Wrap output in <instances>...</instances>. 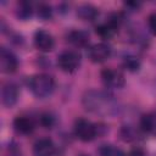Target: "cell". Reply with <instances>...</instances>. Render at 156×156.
Wrapping results in <instances>:
<instances>
[{
  "mask_svg": "<svg viewBox=\"0 0 156 156\" xmlns=\"http://www.w3.org/2000/svg\"><path fill=\"white\" fill-rule=\"evenodd\" d=\"M18 67V60L15 54L6 48L0 49V69L2 73H13Z\"/></svg>",
  "mask_w": 156,
  "mask_h": 156,
  "instance_id": "9c48e42d",
  "label": "cell"
},
{
  "mask_svg": "<svg viewBox=\"0 0 156 156\" xmlns=\"http://www.w3.org/2000/svg\"><path fill=\"white\" fill-rule=\"evenodd\" d=\"M128 156H146V152L141 149V147H133L130 151H129V154H128Z\"/></svg>",
  "mask_w": 156,
  "mask_h": 156,
  "instance_id": "603a6c76",
  "label": "cell"
},
{
  "mask_svg": "<svg viewBox=\"0 0 156 156\" xmlns=\"http://www.w3.org/2000/svg\"><path fill=\"white\" fill-rule=\"evenodd\" d=\"M55 154V144L50 138L38 139L33 145V156H52Z\"/></svg>",
  "mask_w": 156,
  "mask_h": 156,
  "instance_id": "8fae6325",
  "label": "cell"
},
{
  "mask_svg": "<svg viewBox=\"0 0 156 156\" xmlns=\"http://www.w3.org/2000/svg\"><path fill=\"white\" fill-rule=\"evenodd\" d=\"M79 156H89V155H79Z\"/></svg>",
  "mask_w": 156,
  "mask_h": 156,
  "instance_id": "cb8c5ba5",
  "label": "cell"
},
{
  "mask_svg": "<svg viewBox=\"0 0 156 156\" xmlns=\"http://www.w3.org/2000/svg\"><path fill=\"white\" fill-rule=\"evenodd\" d=\"M98 15V9L91 4H82L77 9V16L83 21H94Z\"/></svg>",
  "mask_w": 156,
  "mask_h": 156,
  "instance_id": "5bb4252c",
  "label": "cell"
},
{
  "mask_svg": "<svg viewBox=\"0 0 156 156\" xmlns=\"http://www.w3.org/2000/svg\"><path fill=\"white\" fill-rule=\"evenodd\" d=\"M74 134L82 141H85V143L87 141H91L99 134L98 126L94 124L93 122H90L89 119L78 118L74 122Z\"/></svg>",
  "mask_w": 156,
  "mask_h": 156,
  "instance_id": "3957f363",
  "label": "cell"
},
{
  "mask_svg": "<svg viewBox=\"0 0 156 156\" xmlns=\"http://www.w3.org/2000/svg\"><path fill=\"white\" fill-rule=\"evenodd\" d=\"M40 123L41 126H44L45 128H51L55 124V118L50 113H43L40 117Z\"/></svg>",
  "mask_w": 156,
  "mask_h": 156,
  "instance_id": "ffe728a7",
  "label": "cell"
},
{
  "mask_svg": "<svg viewBox=\"0 0 156 156\" xmlns=\"http://www.w3.org/2000/svg\"><path fill=\"white\" fill-rule=\"evenodd\" d=\"M122 136H123V139L124 140H133V139H135V133L133 132V129L130 128V127H123V129H122Z\"/></svg>",
  "mask_w": 156,
  "mask_h": 156,
  "instance_id": "44dd1931",
  "label": "cell"
},
{
  "mask_svg": "<svg viewBox=\"0 0 156 156\" xmlns=\"http://www.w3.org/2000/svg\"><path fill=\"white\" fill-rule=\"evenodd\" d=\"M32 13H33V9H32V4L30 2H27V1L18 2V5H17V16L21 20L30 18Z\"/></svg>",
  "mask_w": 156,
  "mask_h": 156,
  "instance_id": "2e32d148",
  "label": "cell"
},
{
  "mask_svg": "<svg viewBox=\"0 0 156 156\" xmlns=\"http://www.w3.org/2000/svg\"><path fill=\"white\" fill-rule=\"evenodd\" d=\"M123 66L128 69V71H138L139 67H140V61L138 60V57L135 56H127L124 57V61H123Z\"/></svg>",
  "mask_w": 156,
  "mask_h": 156,
  "instance_id": "ac0fdd59",
  "label": "cell"
},
{
  "mask_svg": "<svg viewBox=\"0 0 156 156\" xmlns=\"http://www.w3.org/2000/svg\"><path fill=\"white\" fill-rule=\"evenodd\" d=\"M51 12H52V11H51L50 5L44 4V2H41V4L38 5V16H39L40 18H43V20L50 18V17H51Z\"/></svg>",
  "mask_w": 156,
  "mask_h": 156,
  "instance_id": "d6986e66",
  "label": "cell"
},
{
  "mask_svg": "<svg viewBox=\"0 0 156 156\" xmlns=\"http://www.w3.org/2000/svg\"><path fill=\"white\" fill-rule=\"evenodd\" d=\"M140 127L146 133L156 134V113L150 112V113L143 115L140 119Z\"/></svg>",
  "mask_w": 156,
  "mask_h": 156,
  "instance_id": "9a60e30c",
  "label": "cell"
},
{
  "mask_svg": "<svg viewBox=\"0 0 156 156\" xmlns=\"http://www.w3.org/2000/svg\"><path fill=\"white\" fill-rule=\"evenodd\" d=\"M13 128L16 129L17 133L27 135L34 130L35 123L29 116H17L13 119Z\"/></svg>",
  "mask_w": 156,
  "mask_h": 156,
  "instance_id": "7c38bea8",
  "label": "cell"
},
{
  "mask_svg": "<svg viewBox=\"0 0 156 156\" xmlns=\"http://www.w3.org/2000/svg\"><path fill=\"white\" fill-rule=\"evenodd\" d=\"M34 45L41 52H50L55 46V39L45 29H38L34 33Z\"/></svg>",
  "mask_w": 156,
  "mask_h": 156,
  "instance_id": "52a82bcc",
  "label": "cell"
},
{
  "mask_svg": "<svg viewBox=\"0 0 156 156\" xmlns=\"http://www.w3.org/2000/svg\"><path fill=\"white\" fill-rule=\"evenodd\" d=\"M121 17H119V15H116V13H113V15H111L104 23H101V24H99L98 27H96V33L101 37V38H105V39H108V38H112L116 33H117V30H118V28H119V24H121Z\"/></svg>",
  "mask_w": 156,
  "mask_h": 156,
  "instance_id": "8992f818",
  "label": "cell"
},
{
  "mask_svg": "<svg viewBox=\"0 0 156 156\" xmlns=\"http://www.w3.org/2000/svg\"><path fill=\"white\" fill-rule=\"evenodd\" d=\"M88 55L93 62L101 63V62H105L111 56V48L106 43H98L90 46Z\"/></svg>",
  "mask_w": 156,
  "mask_h": 156,
  "instance_id": "30bf717a",
  "label": "cell"
},
{
  "mask_svg": "<svg viewBox=\"0 0 156 156\" xmlns=\"http://www.w3.org/2000/svg\"><path fill=\"white\" fill-rule=\"evenodd\" d=\"M18 96H20V90H18V87L15 83L7 82V83L2 84V88H1V104L5 107L15 106L16 102L18 101Z\"/></svg>",
  "mask_w": 156,
  "mask_h": 156,
  "instance_id": "ba28073f",
  "label": "cell"
},
{
  "mask_svg": "<svg viewBox=\"0 0 156 156\" xmlns=\"http://www.w3.org/2000/svg\"><path fill=\"white\" fill-rule=\"evenodd\" d=\"M84 108L98 116H112L118 111V104L112 95L102 90H88L82 96Z\"/></svg>",
  "mask_w": 156,
  "mask_h": 156,
  "instance_id": "6da1fadb",
  "label": "cell"
},
{
  "mask_svg": "<svg viewBox=\"0 0 156 156\" xmlns=\"http://www.w3.org/2000/svg\"><path fill=\"white\" fill-rule=\"evenodd\" d=\"M67 40L76 48H85L89 44V34L80 29H73L68 32Z\"/></svg>",
  "mask_w": 156,
  "mask_h": 156,
  "instance_id": "4fadbf2b",
  "label": "cell"
},
{
  "mask_svg": "<svg viewBox=\"0 0 156 156\" xmlns=\"http://www.w3.org/2000/svg\"><path fill=\"white\" fill-rule=\"evenodd\" d=\"M101 80L102 83L113 89H121L126 84V78L123 73L115 68H105L101 71Z\"/></svg>",
  "mask_w": 156,
  "mask_h": 156,
  "instance_id": "5b68a950",
  "label": "cell"
},
{
  "mask_svg": "<svg viewBox=\"0 0 156 156\" xmlns=\"http://www.w3.org/2000/svg\"><path fill=\"white\" fill-rule=\"evenodd\" d=\"M99 156H126L124 152L113 145H102L99 149Z\"/></svg>",
  "mask_w": 156,
  "mask_h": 156,
  "instance_id": "e0dca14e",
  "label": "cell"
},
{
  "mask_svg": "<svg viewBox=\"0 0 156 156\" xmlns=\"http://www.w3.org/2000/svg\"><path fill=\"white\" fill-rule=\"evenodd\" d=\"M28 89L35 98L44 99L52 94L55 89V80L46 73H38L28 79Z\"/></svg>",
  "mask_w": 156,
  "mask_h": 156,
  "instance_id": "7a4b0ae2",
  "label": "cell"
},
{
  "mask_svg": "<svg viewBox=\"0 0 156 156\" xmlns=\"http://www.w3.org/2000/svg\"><path fill=\"white\" fill-rule=\"evenodd\" d=\"M147 24H149V29L152 32V34L156 35V13H151L149 16Z\"/></svg>",
  "mask_w": 156,
  "mask_h": 156,
  "instance_id": "7402d4cb",
  "label": "cell"
},
{
  "mask_svg": "<svg viewBox=\"0 0 156 156\" xmlns=\"http://www.w3.org/2000/svg\"><path fill=\"white\" fill-rule=\"evenodd\" d=\"M80 65V55L76 50H65L57 57V66L66 73H73Z\"/></svg>",
  "mask_w": 156,
  "mask_h": 156,
  "instance_id": "277c9868",
  "label": "cell"
}]
</instances>
